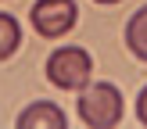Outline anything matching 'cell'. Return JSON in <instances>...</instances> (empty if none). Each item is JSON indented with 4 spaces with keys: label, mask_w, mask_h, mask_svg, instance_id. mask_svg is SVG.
Instances as JSON below:
<instances>
[{
    "label": "cell",
    "mask_w": 147,
    "mask_h": 129,
    "mask_svg": "<svg viewBox=\"0 0 147 129\" xmlns=\"http://www.w3.org/2000/svg\"><path fill=\"white\" fill-rule=\"evenodd\" d=\"M126 115V100L115 83H93L79 97V118L90 129H115Z\"/></svg>",
    "instance_id": "1"
},
{
    "label": "cell",
    "mask_w": 147,
    "mask_h": 129,
    "mask_svg": "<svg viewBox=\"0 0 147 129\" xmlns=\"http://www.w3.org/2000/svg\"><path fill=\"white\" fill-rule=\"evenodd\" d=\"M47 79L57 90H86L93 79V57L83 47H57L47 57Z\"/></svg>",
    "instance_id": "2"
},
{
    "label": "cell",
    "mask_w": 147,
    "mask_h": 129,
    "mask_svg": "<svg viewBox=\"0 0 147 129\" xmlns=\"http://www.w3.org/2000/svg\"><path fill=\"white\" fill-rule=\"evenodd\" d=\"M29 22H32L36 36L43 40H61L76 29L79 22V7L76 0H36L32 11H29Z\"/></svg>",
    "instance_id": "3"
},
{
    "label": "cell",
    "mask_w": 147,
    "mask_h": 129,
    "mask_svg": "<svg viewBox=\"0 0 147 129\" xmlns=\"http://www.w3.org/2000/svg\"><path fill=\"white\" fill-rule=\"evenodd\" d=\"M18 126L22 129H65L68 118H65V111L57 104H50V100H36V104H29L25 111L18 115Z\"/></svg>",
    "instance_id": "4"
},
{
    "label": "cell",
    "mask_w": 147,
    "mask_h": 129,
    "mask_svg": "<svg viewBox=\"0 0 147 129\" xmlns=\"http://www.w3.org/2000/svg\"><path fill=\"white\" fill-rule=\"evenodd\" d=\"M126 47H129V54H133L136 61H147V4L129 18V25H126Z\"/></svg>",
    "instance_id": "5"
},
{
    "label": "cell",
    "mask_w": 147,
    "mask_h": 129,
    "mask_svg": "<svg viewBox=\"0 0 147 129\" xmlns=\"http://www.w3.org/2000/svg\"><path fill=\"white\" fill-rule=\"evenodd\" d=\"M22 47V25L14 14L0 11V61H7V57H14Z\"/></svg>",
    "instance_id": "6"
},
{
    "label": "cell",
    "mask_w": 147,
    "mask_h": 129,
    "mask_svg": "<svg viewBox=\"0 0 147 129\" xmlns=\"http://www.w3.org/2000/svg\"><path fill=\"white\" fill-rule=\"evenodd\" d=\"M136 122L147 126V86L140 90V97H136Z\"/></svg>",
    "instance_id": "7"
},
{
    "label": "cell",
    "mask_w": 147,
    "mask_h": 129,
    "mask_svg": "<svg viewBox=\"0 0 147 129\" xmlns=\"http://www.w3.org/2000/svg\"><path fill=\"white\" fill-rule=\"evenodd\" d=\"M97 4H122V0H97Z\"/></svg>",
    "instance_id": "8"
}]
</instances>
